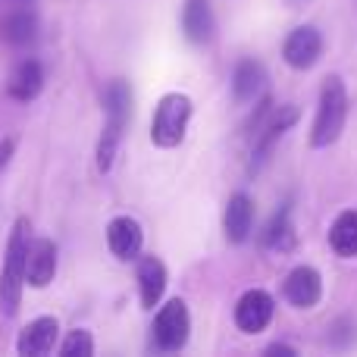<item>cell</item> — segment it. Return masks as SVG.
Returning a JSON list of instances; mask_svg holds the SVG:
<instances>
[{"label":"cell","instance_id":"6da1fadb","mask_svg":"<svg viewBox=\"0 0 357 357\" xmlns=\"http://www.w3.org/2000/svg\"><path fill=\"white\" fill-rule=\"evenodd\" d=\"M104 113H107V123H104V132H100V142H98V167L100 173L113 167V157L119 151V142L126 135V126H129V116H132V88L129 82L116 79L107 85L104 91Z\"/></svg>","mask_w":357,"mask_h":357},{"label":"cell","instance_id":"7a4b0ae2","mask_svg":"<svg viewBox=\"0 0 357 357\" xmlns=\"http://www.w3.org/2000/svg\"><path fill=\"white\" fill-rule=\"evenodd\" d=\"M348 119V91L345 82L339 75H329L320 88V107H317L314 132H310V144L314 148H329L342 138Z\"/></svg>","mask_w":357,"mask_h":357},{"label":"cell","instance_id":"3957f363","mask_svg":"<svg viewBox=\"0 0 357 357\" xmlns=\"http://www.w3.org/2000/svg\"><path fill=\"white\" fill-rule=\"evenodd\" d=\"M25 248H29V220H16L6 245L3 270H0V314L16 317L25 282Z\"/></svg>","mask_w":357,"mask_h":357},{"label":"cell","instance_id":"277c9868","mask_svg":"<svg viewBox=\"0 0 357 357\" xmlns=\"http://www.w3.org/2000/svg\"><path fill=\"white\" fill-rule=\"evenodd\" d=\"M188 123H191V98L188 94H178V91L163 94L157 110H154V119H151V142L163 151L178 148V144L185 142Z\"/></svg>","mask_w":357,"mask_h":357},{"label":"cell","instance_id":"5b68a950","mask_svg":"<svg viewBox=\"0 0 357 357\" xmlns=\"http://www.w3.org/2000/svg\"><path fill=\"white\" fill-rule=\"evenodd\" d=\"M191 333V317H188V304L182 298L167 301L154 317V342L163 351H178L188 342Z\"/></svg>","mask_w":357,"mask_h":357},{"label":"cell","instance_id":"8992f818","mask_svg":"<svg viewBox=\"0 0 357 357\" xmlns=\"http://www.w3.org/2000/svg\"><path fill=\"white\" fill-rule=\"evenodd\" d=\"M282 56L291 69H310L323 56V35L314 25H298L282 44Z\"/></svg>","mask_w":357,"mask_h":357},{"label":"cell","instance_id":"52a82bcc","mask_svg":"<svg viewBox=\"0 0 357 357\" xmlns=\"http://www.w3.org/2000/svg\"><path fill=\"white\" fill-rule=\"evenodd\" d=\"M273 310H276V301H273L270 291L251 289L235 304V323H238L241 333H260V329L270 326Z\"/></svg>","mask_w":357,"mask_h":357},{"label":"cell","instance_id":"ba28073f","mask_svg":"<svg viewBox=\"0 0 357 357\" xmlns=\"http://www.w3.org/2000/svg\"><path fill=\"white\" fill-rule=\"evenodd\" d=\"M295 123H298V107L295 104H285V107H279V110H273L270 116H266V123L260 126V132L254 135V151H251V157H254L251 167L254 169H257L260 163L270 157L273 144H276Z\"/></svg>","mask_w":357,"mask_h":357},{"label":"cell","instance_id":"9c48e42d","mask_svg":"<svg viewBox=\"0 0 357 357\" xmlns=\"http://www.w3.org/2000/svg\"><path fill=\"white\" fill-rule=\"evenodd\" d=\"M282 295L289 304L301 310H310L314 304H320L323 298V279L314 266H295V270L285 276V285H282Z\"/></svg>","mask_w":357,"mask_h":357},{"label":"cell","instance_id":"30bf717a","mask_svg":"<svg viewBox=\"0 0 357 357\" xmlns=\"http://www.w3.org/2000/svg\"><path fill=\"white\" fill-rule=\"evenodd\" d=\"M56 276V245L47 238H35L25 248V282L31 289H44Z\"/></svg>","mask_w":357,"mask_h":357},{"label":"cell","instance_id":"8fae6325","mask_svg":"<svg viewBox=\"0 0 357 357\" xmlns=\"http://www.w3.org/2000/svg\"><path fill=\"white\" fill-rule=\"evenodd\" d=\"M107 245L119 260H135L142 254L144 232L135 216H113L107 226Z\"/></svg>","mask_w":357,"mask_h":357},{"label":"cell","instance_id":"7c38bea8","mask_svg":"<svg viewBox=\"0 0 357 357\" xmlns=\"http://www.w3.org/2000/svg\"><path fill=\"white\" fill-rule=\"evenodd\" d=\"M254 226V201L245 195V191H235L226 204V213H222V232L232 245H241L248 241Z\"/></svg>","mask_w":357,"mask_h":357},{"label":"cell","instance_id":"4fadbf2b","mask_svg":"<svg viewBox=\"0 0 357 357\" xmlns=\"http://www.w3.org/2000/svg\"><path fill=\"white\" fill-rule=\"evenodd\" d=\"M56 333H60V323L54 317H38L31 320L29 326L19 333V342H16V351L22 357H41L54 348L56 342Z\"/></svg>","mask_w":357,"mask_h":357},{"label":"cell","instance_id":"5bb4252c","mask_svg":"<svg viewBox=\"0 0 357 357\" xmlns=\"http://www.w3.org/2000/svg\"><path fill=\"white\" fill-rule=\"evenodd\" d=\"M182 31L191 44H207L216 31V19L210 0H185L182 6Z\"/></svg>","mask_w":357,"mask_h":357},{"label":"cell","instance_id":"9a60e30c","mask_svg":"<svg viewBox=\"0 0 357 357\" xmlns=\"http://www.w3.org/2000/svg\"><path fill=\"white\" fill-rule=\"evenodd\" d=\"M163 291H167V266L157 257H138V295H142V307L154 310L160 304Z\"/></svg>","mask_w":357,"mask_h":357},{"label":"cell","instance_id":"2e32d148","mask_svg":"<svg viewBox=\"0 0 357 357\" xmlns=\"http://www.w3.org/2000/svg\"><path fill=\"white\" fill-rule=\"evenodd\" d=\"M266 85V73L257 60H241L232 73V98L238 104H254Z\"/></svg>","mask_w":357,"mask_h":357},{"label":"cell","instance_id":"e0dca14e","mask_svg":"<svg viewBox=\"0 0 357 357\" xmlns=\"http://www.w3.org/2000/svg\"><path fill=\"white\" fill-rule=\"evenodd\" d=\"M44 88V69L38 60H22L10 75V98L16 100H31L38 98Z\"/></svg>","mask_w":357,"mask_h":357},{"label":"cell","instance_id":"ac0fdd59","mask_svg":"<svg viewBox=\"0 0 357 357\" xmlns=\"http://www.w3.org/2000/svg\"><path fill=\"white\" fill-rule=\"evenodd\" d=\"M0 35H3L6 44H13V47H22V44L35 41V35H38V16L29 10V6H22V10L10 13V16L0 22Z\"/></svg>","mask_w":357,"mask_h":357},{"label":"cell","instance_id":"d6986e66","mask_svg":"<svg viewBox=\"0 0 357 357\" xmlns=\"http://www.w3.org/2000/svg\"><path fill=\"white\" fill-rule=\"evenodd\" d=\"M329 245L339 257H357V210H345L335 216L329 229Z\"/></svg>","mask_w":357,"mask_h":357},{"label":"cell","instance_id":"ffe728a7","mask_svg":"<svg viewBox=\"0 0 357 357\" xmlns=\"http://www.w3.org/2000/svg\"><path fill=\"white\" fill-rule=\"evenodd\" d=\"M264 241H266V248H276V251H291V248H295V229H291L289 210H279V213L273 216V222L266 226Z\"/></svg>","mask_w":357,"mask_h":357},{"label":"cell","instance_id":"44dd1931","mask_svg":"<svg viewBox=\"0 0 357 357\" xmlns=\"http://www.w3.org/2000/svg\"><path fill=\"white\" fill-rule=\"evenodd\" d=\"M60 354L63 357H91L94 354L91 333H85V329H73V333L66 335V342L60 345Z\"/></svg>","mask_w":357,"mask_h":357},{"label":"cell","instance_id":"7402d4cb","mask_svg":"<svg viewBox=\"0 0 357 357\" xmlns=\"http://www.w3.org/2000/svg\"><path fill=\"white\" fill-rule=\"evenodd\" d=\"M10 157H13V142H0V169L10 163Z\"/></svg>","mask_w":357,"mask_h":357},{"label":"cell","instance_id":"603a6c76","mask_svg":"<svg viewBox=\"0 0 357 357\" xmlns=\"http://www.w3.org/2000/svg\"><path fill=\"white\" fill-rule=\"evenodd\" d=\"M266 354H295V348H289V345H270V348H266Z\"/></svg>","mask_w":357,"mask_h":357},{"label":"cell","instance_id":"cb8c5ba5","mask_svg":"<svg viewBox=\"0 0 357 357\" xmlns=\"http://www.w3.org/2000/svg\"><path fill=\"white\" fill-rule=\"evenodd\" d=\"M13 3H19V6H29V3H31V0H13Z\"/></svg>","mask_w":357,"mask_h":357}]
</instances>
